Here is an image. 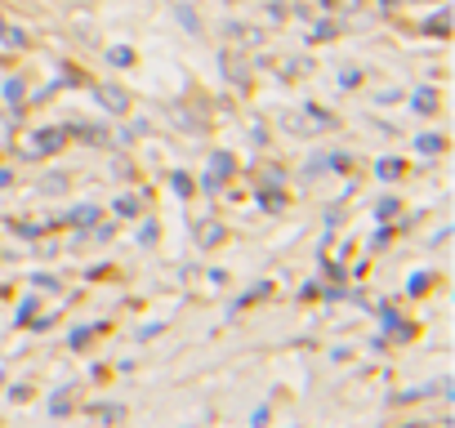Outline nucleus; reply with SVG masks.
<instances>
[{
    "label": "nucleus",
    "mask_w": 455,
    "mask_h": 428,
    "mask_svg": "<svg viewBox=\"0 0 455 428\" xmlns=\"http://www.w3.org/2000/svg\"><path fill=\"white\" fill-rule=\"evenodd\" d=\"M94 94H99V99L108 103V112H125V107H130V99H125V90H116V85H99Z\"/></svg>",
    "instance_id": "obj_1"
},
{
    "label": "nucleus",
    "mask_w": 455,
    "mask_h": 428,
    "mask_svg": "<svg viewBox=\"0 0 455 428\" xmlns=\"http://www.w3.org/2000/svg\"><path fill=\"white\" fill-rule=\"evenodd\" d=\"M108 63H112V67H130V63H134V50H125V45H112V50H108Z\"/></svg>",
    "instance_id": "obj_2"
}]
</instances>
